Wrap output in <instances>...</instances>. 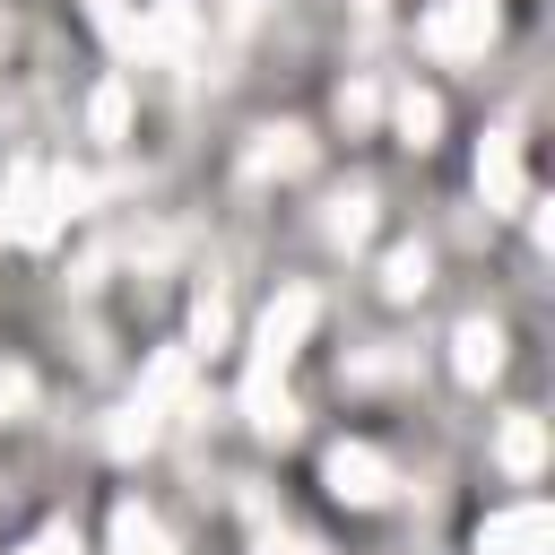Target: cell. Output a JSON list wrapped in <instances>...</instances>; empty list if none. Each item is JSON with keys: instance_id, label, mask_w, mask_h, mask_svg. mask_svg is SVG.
<instances>
[{"instance_id": "obj_1", "label": "cell", "mask_w": 555, "mask_h": 555, "mask_svg": "<svg viewBox=\"0 0 555 555\" xmlns=\"http://www.w3.org/2000/svg\"><path fill=\"white\" fill-rule=\"evenodd\" d=\"M330 477H338V494H356V503H373V494H382V468H373L364 451H338V460H330Z\"/></svg>"}, {"instance_id": "obj_2", "label": "cell", "mask_w": 555, "mask_h": 555, "mask_svg": "<svg viewBox=\"0 0 555 555\" xmlns=\"http://www.w3.org/2000/svg\"><path fill=\"white\" fill-rule=\"evenodd\" d=\"M486 17H494V9H486V0H460V9H451V17H434V43H442V52H460V43H468V35H477V26H486Z\"/></svg>"}, {"instance_id": "obj_3", "label": "cell", "mask_w": 555, "mask_h": 555, "mask_svg": "<svg viewBox=\"0 0 555 555\" xmlns=\"http://www.w3.org/2000/svg\"><path fill=\"white\" fill-rule=\"evenodd\" d=\"M460 364L486 373V364H494V330H468V338H460Z\"/></svg>"}, {"instance_id": "obj_4", "label": "cell", "mask_w": 555, "mask_h": 555, "mask_svg": "<svg viewBox=\"0 0 555 555\" xmlns=\"http://www.w3.org/2000/svg\"><path fill=\"white\" fill-rule=\"evenodd\" d=\"M503 451H512V468H529V460H538V425H512V434H503Z\"/></svg>"}, {"instance_id": "obj_5", "label": "cell", "mask_w": 555, "mask_h": 555, "mask_svg": "<svg viewBox=\"0 0 555 555\" xmlns=\"http://www.w3.org/2000/svg\"><path fill=\"white\" fill-rule=\"evenodd\" d=\"M35 555H69V546H61V538H43V546H35Z\"/></svg>"}]
</instances>
